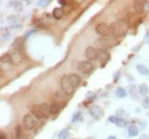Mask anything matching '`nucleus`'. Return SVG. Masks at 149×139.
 <instances>
[{
	"label": "nucleus",
	"mask_w": 149,
	"mask_h": 139,
	"mask_svg": "<svg viewBox=\"0 0 149 139\" xmlns=\"http://www.w3.org/2000/svg\"><path fill=\"white\" fill-rule=\"evenodd\" d=\"M110 27H111L112 35H114L116 37H123L127 33V24L121 19H118L116 21L112 22Z\"/></svg>",
	"instance_id": "f257e3e1"
},
{
	"label": "nucleus",
	"mask_w": 149,
	"mask_h": 139,
	"mask_svg": "<svg viewBox=\"0 0 149 139\" xmlns=\"http://www.w3.org/2000/svg\"><path fill=\"white\" fill-rule=\"evenodd\" d=\"M60 84H61V88H62V91L65 95H72L74 91V87L72 84V82L69 81L68 77L67 75H63L61 77V81H60Z\"/></svg>",
	"instance_id": "f03ea898"
},
{
	"label": "nucleus",
	"mask_w": 149,
	"mask_h": 139,
	"mask_svg": "<svg viewBox=\"0 0 149 139\" xmlns=\"http://www.w3.org/2000/svg\"><path fill=\"white\" fill-rule=\"evenodd\" d=\"M96 43L101 49H110V48H113L115 46L116 41L112 37H99L96 40Z\"/></svg>",
	"instance_id": "7ed1b4c3"
},
{
	"label": "nucleus",
	"mask_w": 149,
	"mask_h": 139,
	"mask_svg": "<svg viewBox=\"0 0 149 139\" xmlns=\"http://www.w3.org/2000/svg\"><path fill=\"white\" fill-rule=\"evenodd\" d=\"M95 31H96L97 34H99L101 37H110V35L112 34L111 31V27L108 26L107 24H98L95 28Z\"/></svg>",
	"instance_id": "20e7f679"
},
{
	"label": "nucleus",
	"mask_w": 149,
	"mask_h": 139,
	"mask_svg": "<svg viewBox=\"0 0 149 139\" xmlns=\"http://www.w3.org/2000/svg\"><path fill=\"white\" fill-rule=\"evenodd\" d=\"M22 125L27 131H31L35 127V121L32 118V115L27 114L22 118Z\"/></svg>",
	"instance_id": "39448f33"
},
{
	"label": "nucleus",
	"mask_w": 149,
	"mask_h": 139,
	"mask_svg": "<svg viewBox=\"0 0 149 139\" xmlns=\"http://www.w3.org/2000/svg\"><path fill=\"white\" fill-rule=\"evenodd\" d=\"M78 69L80 71L81 73L83 74H88L91 73L94 69V66L92 65V63L90 62H86V61H83V62H80L78 64Z\"/></svg>",
	"instance_id": "423d86ee"
},
{
	"label": "nucleus",
	"mask_w": 149,
	"mask_h": 139,
	"mask_svg": "<svg viewBox=\"0 0 149 139\" xmlns=\"http://www.w3.org/2000/svg\"><path fill=\"white\" fill-rule=\"evenodd\" d=\"M88 111H90V114L92 115L95 119H99L100 117L103 116V111L100 108V106H98V105H91L90 107H88Z\"/></svg>",
	"instance_id": "0eeeda50"
},
{
	"label": "nucleus",
	"mask_w": 149,
	"mask_h": 139,
	"mask_svg": "<svg viewBox=\"0 0 149 139\" xmlns=\"http://www.w3.org/2000/svg\"><path fill=\"white\" fill-rule=\"evenodd\" d=\"M128 93H129L131 99L134 100V101H137V100L140 99V91H139V88H136L135 85L130 84L128 86Z\"/></svg>",
	"instance_id": "6e6552de"
},
{
	"label": "nucleus",
	"mask_w": 149,
	"mask_h": 139,
	"mask_svg": "<svg viewBox=\"0 0 149 139\" xmlns=\"http://www.w3.org/2000/svg\"><path fill=\"white\" fill-rule=\"evenodd\" d=\"M98 59L101 65H106L107 62H109L110 54L106 49H99L98 50Z\"/></svg>",
	"instance_id": "1a4fd4ad"
},
{
	"label": "nucleus",
	"mask_w": 149,
	"mask_h": 139,
	"mask_svg": "<svg viewBox=\"0 0 149 139\" xmlns=\"http://www.w3.org/2000/svg\"><path fill=\"white\" fill-rule=\"evenodd\" d=\"M85 56L91 61H96L98 59V51L94 47H87L85 50Z\"/></svg>",
	"instance_id": "9d476101"
},
{
	"label": "nucleus",
	"mask_w": 149,
	"mask_h": 139,
	"mask_svg": "<svg viewBox=\"0 0 149 139\" xmlns=\"http://www.w3.org/2000/svg\"><path fill=\"white\" fill-rule=\"evenodd\" d=\"M31 113H32V115H33L35 118H37V119H43V118H45V116H44L43 111H42V108H40V104L32 105Z\"/></svg>",
	"instance_id": "9b49d317"
},
{
	"label": "nucleus",
	"mask_w": 149,
	"mask_h": 139,
	"mask_svg": "<svg viewBox=\"0 0 149 139\" xmlns=\"http://www.w3.org/2000/svg\"><path fill=\"white\" fill-rule=\"evenodd\" d=\"M10 54H11V56H12L13 62H14V64H15V65H18V64H20V63L22 62V59H24L22 52H19V51H16V50L11 49V52H10Z\"/></svg>",
	"instance_id": "f8f14e48"
},
{
	"label": "nucleus",
	"mask_w": 149,
	"mask_h": 139,
	"mask_svg": "<svg viewBox=\"0 0 149 139\" xmlns=\"http://www.w3.org/2000/svg\"><path fill=\"white\" fill-rule=\"evenodd\" d=\"M109 121L111 123H114L115 125H117L119 127H124L126 125V120H124L121 117H118V116H110Z\"/></svg>",
	"instance_id": "ddd939ff"
},
{
	"label": "nucleus",
	"mask_w": 149,
	"mask_h": 139,
	"mask_svg": "<svg viewBox=\"0 0 149 139\" xmlns=\"http://www.w3.org/2000/svg\"><path fill=\"white\" fill-rule=\"evenodd\" d=\"M67 77H68L69 81L72 82V84L74 85V88H77L81 84V77H80V75H78L77 73H69V74H67Z\"/></svg>",
	"instance_id": "4468645a"
},
{
	"label": "nucleus",
	"mask_w": 149,
	"mask_h": 139,
	"mask_svg": "<svg viewBox=\"0 0 149 139\" xmlns=\"http://www.w3.org/2000/svg\"><path fill=\"white\" fill-rule=\"evenodd\" d=\"M66 98V95L63 93L62 90H56V93H53V100L54 102H58L60 104L61 102H64Z\"/></svg>",
	"instance_id": "2eb2a0df"
},
{
	"label": "nucleus",
	"mask_w": 149,
	"mask_h": 139,
	"mask_svg": "<svg viewBox=\"0 0 149 139\" xmlns=\"http://www.w3.org/2000/svg\"><path fill=\"white\" fill-rule=\"evenodd\" d=\"M0 61H1V65L11 66V65L14 64L12 56H11L10 53H6V54H3V55L1 56V59H0Z\"/></svg>",
	"instance_id": "dca6fc26"
},
{
	"label": "nucleus",
	"mask_w": 149,
	"mask_h": 139,
	"mask_svg": "<svg viewBox=\"0 0 149 139\" xmlns=\"http://www.w3.org/2000/svg\"><path fill=\"white\" fill-rule=\"evenodd\" d=\"M22 47H24V41H22V37H18V38H16L15 41L13 43L12 47H11V49L16 50V51H19V52H22Z\"/></svg>",
	"instance_id": "f3484780"
},
{
	"label": "nucleus",
	"mask_w": 149,
	"mask_h": 139,
	"mask_svg": "<svg viewBox=\"0 0 149 139\" xmlns=\"http://www.w3.org/2000/svg\"><path fill=\"white\" fill-rule=\"evenodd\" d=\"M133 8H134V11H135L137 14H142V13L144 12V1H142V0L134 1Z\"/></svg>",
	"instance_id": "a211bd4d"
},
{
	"label": "nucleus",
	"mask_w": 149,
	"mask_h": 139,
	"mask_svg": "<svg viewBox=\"0 0 149 139\" xmlns=\"http://www.w3.org/2000/svg\"><path fill=\"white\" fill-rule=\"evenodd\" d=\"M64 14H65V13H64V10H63L62 8H56L52 12V16L56 19H58V20L62 19L63 16H64Z\"/></svg>",
	"instance_id": "6ab92c4d"
},
{
	"label": "nucleus",
	"mask_w": 149,
	"mask_h": 139,
	"mask_svg": "<svg viewBox=\"0 0 149 139\" xmlns=\"http://www.w3.org/2000/svg\"><path fill=\"white\" fill-rule=\"evenodd\" d=\"M8 22L12 26V28L15 29L16 25L19 27V17H18V16H15V15L10 16V17H8Z\"/></svg>",
	"instance_id": "aec40b11"
},
{
	"label": "nucleus",
	"mask_w": 149,
	"mask_h": 139,
	"mask_svg": "<svg viewBox=\"0 0 149 139\" xmlns=\"http://www.w3.org/2000/svg\"><path fill=\"white\" fill-rule=\"evenodd\" d=\"M136 70L139 71L141 74L145 75V77L149 75V69L147 68L145 65H143V64H137V65H136Z\"/></svg>",
	"instance_id": "412c9836"
},
{
	"label": "nucleus",
	"mask_w": 149,
	"mask_h": 139,
	"mask_svg": "<svg viewBox=\"0 0 149 139\" xmlns=\"http://www.w3.org/2000/svg\"><path fill=\"white\" fill-rule=\"evenodd\" d=\"M11 37V33H10V30L8 28H2L1 29V40L2 41H6V40L10 39Z\"/></svg>",
	"instance_id": "4be33fe9"
},
{
	"label": "nucleus",
	"mask_w": 149,
	"mask_h": 139,
	"mask_svg": "<svg viewBox=\"0 0 149 139\" xmlns=\"http://www.w3.org/2000/svg\"><path fill=\"white\" fill-rule=\"evenodd\" d=\"M59 108H60L59 103L53 101V102L50 104V115H51V116H54V115H56V114H58V111H59Z\"/></svg>",
	"instance_id": "5701e85b"
},
{
	"label": "nucleus",
	"mask_w": 149,
	"mask_h": 139,
	"mask_svg": "<svg viewBox=\"0 0 149 139\" xmlns=\"http://www.w3.org/2000/svg\"><path fill=\"white\" fill-rule=\"evenodd\" d=\"M127 95H128V93L126 91L125 88H123V87H117V88L115 89V96L117 97V98H125Z\"/></svg>",
	"instance_id": "b1692460"
},
{
	"label": "nucleus",
	"mask_w": 149,
	"mask_h": 139,
	"mask_svg": "<svg viewBox=\"0 0 149 139\" xmlns=\"http://www.w3.org/2000/svg\"><path fill=\"white\" fill-rule=\"evenodd\" d=\"M40 105V108H42V111H43L45 118L49 117L50 116V105H48L47 103H42Z\"/></svg>",
	"instance_id": "393cba45"
},
{
	"label": "nucleus",
	"mask_w": 149,
	"mask_h": 139,
	"mask_svg": "<svg viewBox=\"0 0 149 139\" xmlns=\"http://www.w3.org/2000/svg\"><path fill=\"white\" fill-rule=\"evenodd\" d=\"M128 133H129V135L131 137H135L139 135V129L135 125H130V127H128Z\"/></svg>",
	"instance_id": "a878e982"
},
{
	"label": "nucleus",
	"mask_w": 149,
	"mask_h": 139,
	"mask_svg": "<svg viewBox=\"0 0 149 139\" xmlns=\"http://www.w3.org/2000/svg\"><path fill=\"white\" fill-rule=\"evenodd\" d=\"M139 91H140L141 95L146 96L147 93H148V86H147V84L146 83L140 84V86H139Z\"/></svg>",
	"instance_id": "bb28decb"
},
{
	"label": "nucleus",
	"mask_w": 149,
	"mask_h": 139,
	"mask_svg": "<svg viewBox=\"0 0 149 139\" xmlns=\"http://www.w3.org/2000/svg\"><path fill=\"white\" fill-rule=\"evenodd\" d=\"M68 137V130L67 129H63L58 135V139H66Z\"/></svg>",
	"instance_id": "cd10ccee"
},
{
	"label": "nucleus",
	"mask_w": 149,
	"mask_h": 139,
	"mask_svg": "<svg viewBox=\"0 0 149 139\" xmlns=\"http://www.w3.org/2000/svg\"><path fill=\"white\" fill-rule=\"evenodd\" d=\"M12 4H13V8H14L15 11H17V12L22 11V3L20 2V1H13Z\"/></svg>",
	"instance_id": "c85d7f7f"
},
{
	"label": "nucleus",
	"mask_w": 149,
	"mask_h": 139,
	"mask_svg": "<svg viewBox=\"0 0 149 139\" xmlns=\"http://www.w3.org/2000/svg\"><path fill=\"white\" fill-rule=\"evenodd\" d=\"M15 136L17 139H20L22 136V127L20 125H17L15 127Z\"/></svg>",
	"instance_id": "c756f323"
},
{
	"label": "nucleus",
	"mask_w": 149,
	"mask_h": 139,
	"mask_svg": "<svg viewBox=\"0 0 149 139\" xmlns=\"http://www.w3.org/2000/svg\"><path fill=\"white\" fill-rule=\"evenodd\" d=\"M143 108H148L149 106V97H145L143 100H142V102H141Z\"/></svg>",
	"instance_id": "7c9ffc66"
},
{
	"label": "nucleus",
	"mask_w": 149,
	"mask_h": 139,
	"mask_svg": "<svg viewBox=\"0 0 149 139\" xmlns=\"http://www.w3.org/2000/svg\"><path fill=\"white\" fill-rule=\"evenodd\" d=\"M49 3H50L49 0H47V1H44V0H40V1H37V4H38L40 6H42V8H46Z\"/></svg>",
	"instance_id": "2f4dec72"
},
{
	"label": "nucleus",
	"mask_w": 149,
	"mask_h": 139,
	"mask_svg": "<svg viewBox=\"0 0 149 139\" xmlns=\"http://www.w3.org/2000/svg\"><path fill=\"white\" fill-rule=\"evenodd\" d=\"M116 116H118V117H120V116H124V117H128V114L126 113V111H124L123 109H117L116 111Z\"/></svg>",
	"instance_id": "473e14b6"
},
{
	"label": "nucleus",
	"mask_w": 149,
	"mask_h": 139,
	"mask_svg": "<svg viewBox=\"0 0 149 139\" xmlns=\"http://www.w3.org/2000/svg\"><path fill=\"white\" fill-rule=\"evenodd\" d=\"M80 118H81V113L80 111H77V113L74 115V117H72V122H76V121L80 120Z\"/></svg>",
	"instance_id": "72a5a7b5"
},
{
	"label": "nucleus",
	"mask_w": 149,
	"mask_h": 139,
	"mask_svg": "<svg viewBox=\"0 0 149 139\" xmlns=\"http://www.w3.org/2000/svg\"><path fill=\"white\" fill-rule=\"evenodd\" d=\"M144 12L149 13V0L144 1Z\"/></svg>",
	"instance_id": "f704fd0d"
},
{
	"label": "nucleus",
	"mask_w": 149,
	"mask_h": 139,
	"mask_svg": "<svg viewBox=\"0 0 149 139\" xmlns=\"http://www.w3.org/2000/svg\"><path fill=\"white\" fill-rule=\"evenodd\" d=\"M139 139H149V135H147V134H143V135H141Z\"/></svg>",
	"instance_id": "c9c22d12"
},
{
	"label": "nucleus",
	"mask_w": 149,
	"mask_h": 139,
	"mask_svg": "<svg viewBox=\"0 0 149 139\" xmlns=\"http://www.w3.org/2000/svg\"><path fill=\"white\" fill-rule=\"evenodd\" d=\"M0 139H8V138H6V136L4 135V134H1V136H0Z\"/></svg>",
	"instance_id": "e433bc0d"
},
{
	"label": "nucleus",
	"mask_w": 149,
	"mask_h": 139,
	"mask_svg": "<svg viewBox=\"0 0 149 139\" xmlns=\"http://www.w3.org/2000/svg\"><path fill=\"white\" fill-rule=\"evenodd\" d=\"M108 139H116V137L115 136H109L108 137Z\"/></svg>",
	"instance_id": "4c0bfd02"
}]
</instances>
